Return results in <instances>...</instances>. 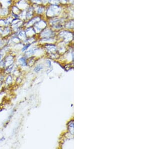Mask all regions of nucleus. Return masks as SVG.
Here are the masks:
<instances>
[{
	"label": "nucleus",
	"mask_w": 151,
	"mask_h": 149,
	"mask_svg": "<svg viewBox=\"0 0 151 149\" xmlns=\"http://www.w3.org/2000/svg\"><path fill=\"white\" fill-rule=\"evenodd\" d=\"M14 4L17 6L22 11L27 8L30 5V4L28 0H19Z\"/></svg>",
	"instance_id": "nucleus-2"
},
{
	"label": "nucleus",
	"mask_w": 151,
	"mask_h": 149,
	"mask_svg": "<svg viewBox=\"0 0 151 149\" xmlns=\"http://www.w3.org/2000/svg\"><path fill=\"white\" fill-rule=\"evenodd\" d=\"M19 61L20 62V63L22 65H26V58H24V57H22L21 58L19 59Z\"/></svg>",
	"instance_id": "nucleus-3"
},
{
	"label": "nucleus",
	"mask_w": 151,
	"mask_h": 149,
	"mask_svg": "<svg viewBox=\"0 0 151 149\" xmlns=\"http://www.w3.org/2000/svg\"><path fill=\"white\" fill-rule=\"evenodd\" d=\"M25 22L19 18H14L10 25L13 33H16L24 28Z\"/></svg>",
	"instance_id": "nucleus-1"
}]
</instances>
